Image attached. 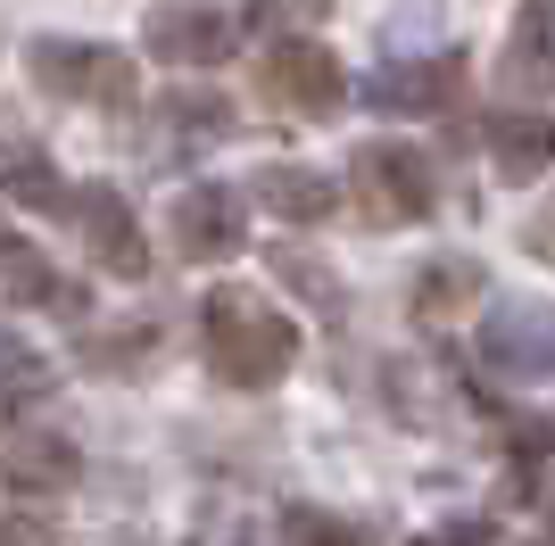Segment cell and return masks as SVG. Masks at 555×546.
<instances>
[{"label": "cell", "instance_id": "cell-1", "mask_svg": "<svg viewBox=\"0 0 555 546\" xmlns=\"http://www.w3.org/2000/svg\"><path fill=\"white\" fill-rule=\"evenodd\" d=\"M199 348H208V373L224 389H274L282 373L299 364V323L282 315L274 298L224 282V290H208V307H199Z\"/></svg>", "mask_w": 555, "mask_h": 546}, {"label": "cell", "instance_id": "cell-2", "mask_svg": "<svg viewBox=\"0 0 555 546\" xmlns=\"http://www.w3.org/2000/svg\"><path fill=\"white\" fill-rule=\"evenodd\" d=\"M25 75L50 100H92V108H133L141 100V67L116 42H83V34H34Z\"/></svg>", "mask_w": 555, "mask_h": 546}, {"label": "cell", "instance_id": "cell-3", "mask_svg": "<svg viewBox=\"0 0 555 546\" xmlns=\"http://www.w3.org/2000/svg\"><path fill=\"white\" fill-rule=\"evenodd\" d=\"M348 182H357L365 224H423V216L440 207V174H431V158L406 150V141H357Z\"/></svg>", "mask_w": 555, "mask_h": 546}, {"label": "cell", "instance_id": "cell-4", "mask_svg": "<svg viewBox=\"0 0 555 546\" xmlns=\"http://www.w3.org/2000/svg\"><path fill=\"white\" fill-rule=\"evenodd\" d=\"M257 83L291 116H332L348 100V67H340V50H324V42H274L266 67H257Z\"/></svg>", "mask_w": 555, "mask_h": 546}, {"label": "cell", "instance_id": "cell-5", "mask_svg": "<svg viewBox=\"0 0 555 546\" xmlns=\"http://www.w3.org/2000/svg\"><path fill=\"white\" fill-rule=\"evenodd\" d=\"M481 356H489V373H506V381L555 373V307H539V298H498L481 315Z\"/></svg>", "mask_w": 555, "mask_h": 546}, {"label": "cell", "instance_id": "cell-6", "mask_svg": "<svg viewBox=\"0 0 555 546\" xmlns=\"http://www.w3.org/2000/svg\"><path fill=\"white\" fill-rule=\"evenodd\" d=\"M241 240H249V191L241 182H191V191H175V249L191 265H216Z\"/></svg>", "mask_w": 555, "mask_h": 546}, {"label": "cell", "instance_id": "cell-7", "mask_svg": "<svg viewBox=\"0 0 555 546\" xmlns=\"http://www.w3.org/2000/svg\"><path fill=\"white\" fill-rule=\"evenodd\" d=\"M141 50L166 58V67H224L232 58V17L208 0H158L141 17Z\"/></svg>", "mask_w": 555, "mask_h": 546}, {"label": "cell", "instance_id": "cell-8", "mask_svg": "<svg viewBox=\"0 0 555 546\" xmlns=\"http://www.w3.org/2000/svg\"><path fill=\"white\" fill-rule=\"evenodd\" d=\"M75 224H83V240H92V265L116 273V282H141L150 273V240H141V216L125 199H116L108 182H83V191H67Z\"/></svg>", "mask_w": 555, "mask_h": 546}, {"label": "cell", "instance_id": "cell-9", "mask_svg": "<svg viewBox=\"0 0 555 546\" xmlns=\"http://www.w3.org/2000/svg\"><path fill=\"white\" fill-rule=\"evenodd\" d=\"M0 480H9L17 497H50V489H75V480H83V455H75V439H59V431H25V439H9V455H0Z\"/></svg>", "mask_w": 555, "mask_h": 546}, {"label": "cell", "instance_id": "cell-10", "mask_svg": "<svg viewBox=\"0 0 555 546\" xmlns=\"http://www.w3.org/2000/svg\"><path fill=\"white\" fill-rule=\"evenodd\" d=\"M249 199L266 207V216H282V224H324L332 207V182L315 174V166H291V158H274V166H257V182H249Z\"/></svg>", "mask_w": 555, "mask_h": 546}, {"label": "cell", "instance_id": "cell-11", "mask_svg": "<svg viewBox=\"0 0 555 546\" xmlns=\"http://www.w3.org/2000/svg\"><path fill=\"white\" fill-rule=\"evenodd\" d=\"M365 91H373V108H390V116L448 108V91H456V58H390Z\"/></svg>", "mask_w": 555, "mask_h": 546}, {"label": "cell", "instance_id": "cell-12", "mask_svg": "<svg viewBox=\"0 0 555 546\" xmlns=\"http://www.w3.org/2000/svg\"><path fill=\"white\" fill-rule=\"evenodd\" d=\"M489 158H498L506 182H539L555 166V125H547V116H522V108L489 116Z\"/></svg>", "mask_w": 555, "mask_h": 546}, {"label": "cell", "instance_id": "cell-13", "mask_svg": "<svg viewBox=\"0 0 555 546\" xmlns=\"http://www.w3.org/2000/svg\"><path fill=\"white\" fill-rule=\"evenodd\" d=\"M75 182L50 166L42 141H17V133H0V199H17V207H67Z\"/></svg>", "mask_w": 555, "mask_h": 546}, {"label": "cell", "instance_id": "cell-14", "mask_svg": "<svg viewBox=\"0 0 555 546\" xmlns=\"http://www.w3.org/2000/svg\"><path fill=\"white\" fill-rule=\"evenodd\" d=\"M506 83H555V0H522L506 25Z\"/></svg>", "mask_w": 555, "mask_h": 546}, {"label": "cell", "instance_id": "cell-15", "mask_svg": "<svg viewBox=\"0 0 555 546\" xmlns=\"http://www.w3.org/2000/svg\"><path fill=\"white\" fill-rule=\"evenodd\" d=\"M42 398H50V364L34 356V340H25L17 323H0V431L25 422Z\"/></svg>", "mask_w": 555, "mask_h": 546}, {"label": "cell", "instance_id": "cell-16", "mask_svg": "<svg viewBox=\"0 0 555 546\" xmlns=\"http://www.w3.org/2000/svg\"><path fill=\"white\" fill-rule=\"evenodd\" d=\"M464 298H481V265L473 257H440V265L415 282V323H440V315H456Z\"/></svg>", "mask_w": 555, "mask_h": 546}, {"label": "cell", "instance_id": "cell-17", "mask_svg": "<svg viewBox=\"0 0 555 546\" xmlns=\"http://www.w3.org/2000/svg\"><path fill=\"white\" fill-rule=\"evenodd\" d=\"M158 116H166L183 141H224V133H232V100H224V91H183V83H175Z\"/></svg>", "mask_w": 555, "mask_h": 546}, {"label": "cell", "instance_id": "cell-18", "mask_svg": "<svg viewBox=\"0 0 555 546\" xmlns=\"http://www.w3.org/2000/svg\"><path fill=\"white\" fill-rule=\"evenodd\" d=\"M25 257H34V249H25ZM25 257L9 265V282H17L25 307H67V315H83V290H75L67 273H42V265H25Z\"/></svg>", "mask_w": 555, "mask_h": 546}, {"label": "cell", "instance_id": "cell-19", "mask_svg": "<svg viewBox=\"0 0 555 546\" xmlns=\"http://www.w3.org/2000/svg\"><path fill=\"white\" fill-rule=\"evenodd\" d=\"M299 546H365V530H340V514H315V505H291L282 514Z\"/></svg>", "mask_w": 555, "mask_h": 546}, {"label": "cell", "instance_id": "cell-20", "mask_svg": "<svg viewBox=\"0 0 555 546\" xmlns=\"http://www.w3.org/2000/svg\"><path fill=\"white\" fill-rule=\"evenodd\" d=\"M332 0H249V25L257 34H274V25H324Z\"/></svg>", "mask_w": 555, "mask_h": 546}, {"label": "cell", "instance_id": "cell-21", "mask_svg": "<svg viewBox=\"0 0 555 546\" xmlns=\"http://www.w3.org/2000/svg\"><path fill=\"white\" fill-rule=\"evenodd\" d=\"M0 546H59V522L34 505H0Z\"/></svg>", "mask_w": 555, "mask_h": 546}, {"label": "cell", "instance_id": "cell-22", "mask_svg": "<svg viewBox=\"0 0 555 546\" xmlns=\"http://www.w3.org/2000/svg\"><path fill=\"white\" fill-rule=\"evenodd\" d=\"M547 447H555V422H522V455H514V489H531L539 472H547Z\"/></svg>", "mask_w": 555, "mask_h": 546}, {"label": "cell", "instance_id": "cell-23", "mask_svg": "<svg viewBox=\"0 0 555 546\" xmlns=\"http://www.w3.org/2000/svg\"><path fill=\"white\" fill-rule=\"evenodd\" d=\"M406 546H498V530L464 514V522H448V530H423V538H406Z\"/></svg>", "mask_w": 555, "mask_h": 546}, {"label": "cell", "instance_id": "cell-24", "mask_svg": "<svg viewBox=\"0 0 555 546\" xmlns=\"http://www.w3.org/2000/svg\"><path fill=\"white\" fill-rule=\"evenodd\" d=\"M274 265H282V273H291V282H299V290H315V298H324V307H340V282H332V273H324V265H307V257H291V249H282V257H274Z\"/></svg>", "mask_w": 555, "mask_h": 546}, {"label": "cell", "instance_id": "cell-25", "mask_svg": "<svg viewBox=\"0 0 555 546\" xmlns=\"http://www.w3.org/2000/svg\"><path fill=\"white\" fill-rule=\"evenodd\" d=\"M522 249H531V257H547V265H555V207H547V216H531V232H522Z\"/></svg>", "mask_w": 555, "mask_h": 546}, {"label": "cell", "instance_id": "cell-26", "mask_svg": "<svg viewBox=\"0 0 555 546\" xmlns=\"http://www.w3.org/2000/svg\"><path fill=\"white\" fill-rule=\"evenodd\" d=\"M17 257H25V240H17V224H9V216H0V273L17 265Z\"/></svg>", "mask_w": 555, "mask_h": 546}, {"label": "cell", "instance_id": "cell-27", "mask_svg": "<svg viewBox=\"0 0 555 546\" xmlns=\"http://www.w3.org/2000/svg\"><path fill=\"white\" fill-rule=\"evenodd\" d=\"M539 546H555V522H547V538H539Z\"/></svg>", "mask_w": 555, "mask_h": 546}]
</instances>
